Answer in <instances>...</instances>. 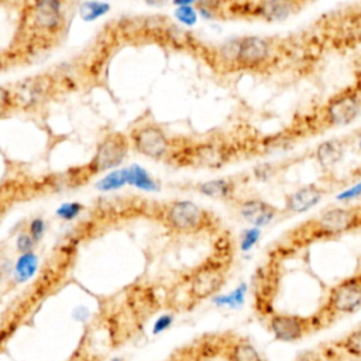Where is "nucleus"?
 Returning a JSON list of instances; mask_svg holds the SVG:
<instances>
[{
	"label": "nucleus",
	"instance_id": "18",
	"mask_svg": "<svg viewBox=\"0 0 361 361\" xmlns=\"http://www.w3.org/2000/svg\"><path fill=\"white\" fill-rule=\"evenodd\" d=\"M197 189L202 195L213 199H230L234 196L237 185L234 180L227 178L212 179L197 185Z\"/></svg>",
	"mask_w": 361,
	"mask_h": 361
},
{
	"label": "nucleus",
	"instance_id": "16",
	"mask_svg": "<svg viewBox=\"0 0 361 361\" xmlns=\"http://www.w3.org/2000/svg\"><path fill=\"white\" fill-rule=\"evenodd\" d=\"M345 148L347 144L343 138H329L316 147L314 158L322 168H331L343 159Z\"/></svg>",
	"mask_w": 361,
	"mask_h": 361
},
{
	"label": "nucleus",
	"instance_id": "14",
	"mask_svg": "<svg viewBox=\"0 0 361 361\" xmlns=\"http://www.w3.org/2000/svg\"><path fill=\"white\" fill-rule=\"evenodd\" d=\"M327 190L317 183H307L298 188L296 190L288 193L283 200V207L281 213L283 214H300L322 202Z\"/></svg>",
	"mask_w": 361,
	"mask_h": 361
},
{
	"label": "nucleus",
	"instance_id": "27",
	"mask_svg": "<svg viewBox=\"0 0 361 361\" xmlns=\"http://www.w3.org/2000/svg\"><path fill=\"white\" fill-rule=\"evenodd\" d=\"M35 243L37 241L28 233H21V234H18V237L16 240V248L20 254H27V252L34 251Z\"/></svg>",
	"mask_w": 361,
	"mask_h": 361
},
{
	"label": "nucleus",
	"instance_id": "19",
	"mask_svg": "<svg viewBox=\"0 0 361 361\" xmlns=\"http://www.w3.org/2000/svg\"><path fill=\"white\" fill-rule=\"evenodd\" d=\"M333 348L350 360L361 361V324L334 341Z\"/></svg>",
	"mask_w": 361,
	"mask_h": 361
},
{
	"label": "nucleus",
	"instance_id": "15",
	"mask_svg": "<svg viewBox=\"0 0 361 361\" xmlns=\"http://www.w3.org/2000/svg\"><path fill=\"white\" fill-rule=\"evenodd\" d=\"M228 154L223 145L206 142L190 148L185 157V164H192L206 168L221 166L228 158Z\"/></svg>",
	"mask_w": 361,
	"mask_h": 361
},
{
	"label": "nucleus",
	"instance_id": "2",
	"mask_svg": "<svg viewBox=\"0 0 361 361\" xmlns=\"http://www.w3.org/2000/svg\"><path fill=\"white\" fill-rule=\"evenodd\" d=\"M361 309V271L333 285L326 302L313 313L319 331L331 326L337 319L353 314Z\"/></svg>",
	"mask_w": 361,
	"mask_h": 361
},
{
	"label": "nucleus",
	"instance_id": "21",
	"mask_svg": "<svg viewBox=\"0 0 361 361\" xmlns=\"http://www.w3.org/2000/svg\"><path fill=\"white\" fill-rule=\"evenodd\" d=\"M38 257L34 251L27 252V254H20L17 258L14 268H13V278L17 283H24L30 281L38 269Z\"/></svg>",
	"mask_w": 361,
	"mask_h": 361
},
{
	"label": "nucleus",
	"instance_id": "25",
	"mask_svg": "<svg viewBox=\"0 0 361 361\" xmlns=\"http://www.w3.org/2000/svg\"><path fill=\"white\" fill-rule=\"evenodd\" d=\"M83 210V204L79 203V202H66V203H62L55 214L56 217L62 219V220H66V221H71L73 219H76Z\"/></svg>",
	"mask_w": 361,
	"mask_h": 361
},
{
	"label": "nucleus",
	"instance_id": "5",
	"mask_svg": "<svg viewBox=\"0 0 361 361\" xmlns=\"http://www.w3.org/2000/svg\"><path fill=\"white\" fill-rule=\"evenodd\" d=\"M267 326L272 337L281 343H296L319 331L314 316L272 312L267 316Z\"/></svg>",
	"mask_w": 361,
	"mask_h": 361
},
{
	"label": "nucleus",
	"instance_id": "9",
	"mask_svg": "<svg viewBox=\"0 0 361 361\" xmlns=\"http://www.w3.org/2000/svg\"><path fill=\"white\" fill-rule=\"evenodd\" d=\"M128 151V141L121 134L106 135L96 148L94 157L87 165L90 173L104 172L107 169L118 166Z\"/></svg>",
	"mask_w": 361,
	"mask_h": 361
},
{
	"label": "nucleus",
	"instance_id": "3",
	"mask_svg": "<svg viewBox=\"0 0 361 361\" xmlns=\"http://www.w3.org/2000/svg\"><path fill=\"white\" fill-rule=\"evenodd\" d=\"M231 258V247L226 241L213 257L207 258L206 262L192 272L188 281V296L193 302L214 296L226 282Z\"/></svg>",
	"mask_w": 361,
	"mask_h": 361
},
{
	"label": "nucleus",
	"instance_id": "28",
	"mask_svg": "<svg viewBox=\"0 0 361 361\" xmlns=\"http://www.w3.org/2000/svg\"><path fill=\"white\" fill-rule=\"evenodd\" d=\"M173 320H175V317H173V314H171V313L161 314V316L154 322V326H152V334H155V336H157V334H161V333L166 331V330L172 326Z\"/></svg>",
	"mask_w": 361,
	"mask_h": 361
},
{
	"label": "nucleus",
	"instance_id": "33",
	"mask_svg": "<svg viewBox=\"0 0 361 361\" xmlns=\"http://www.w3.org/2000/svg\"><path fill=\"white\" fill-rule=\"evenodd\" d=\"M358 147H360V149H361V138H360V141H358Z\"/></svg>",
	"mask_w": 361,
	"mask_h": 361
},
{
	"label": "nucleus",
	"instance_id": "29",
	"mask_svg": "<svg viewBox=\"0 0 361 361\" xmlns=\"http://www.w3.org/2000/svg\"><path fill=\"white\" fill-rule=\"evenodd\" d=\"M11 107H14L11 90L4 87V86H0V114L6 113Z\"/></svg>",
	"mask_w": 361,
	"mask_h": 361
},
{
	"label": "nucleus",
	"instance_id": "32",
	"mask_svg": "<svg viewBox=\"0 0 361 361\" xmlns=\"http://www.w3.org/2000/svg\"><path fill=\"white\" fill-rule=\"evenodd\" d=\"M110 361H123V358H120V357H116V358H113V360H110Z\"/></svg>",
	"mask_w": 361,
	"mask_h": 361
},
{
	"label": "nucleus",
	"instance_id": "7",
	"mask_svg": "<svg viewBox=\"0 0 361 361\" xmlns=\"http://www.w3.org/2000/svg\"><path fill=\"white\" fill-rule=\"evenodd\" d=\"M306 6L296 0H264V1H244L231 4L230 13L240 17L259 18L264 21H282L296 14Z\"/></svg>",
	"mask_w": 361,
	"mask_h": 361
},
{
	"label": "nucleus",
	"instance_id": "24",
	"mask_svg": "<svg viewBox=\"0 0 361 361\" xmlns=\"http://www.w3.org/2000/svg\"><path fill=\"white\" fill-rule=\"evenodd\" d=\"M110 10V4L99 1H87L80 6V16L85 21H93L104 16Z\"/></svg>",
	"mask_w": 361,
	"mask_h": 361
},
{
	"label": "nucleus",
	"instance_id": "26",
	"mask_svg": "<svg viewBox=\"0 0 361 361\" xmlns=\"http://www.w3.org/2000/svg\"><path fill=\"white\" fill-rule=\"evenodd\" d=\"M45 230H47L45 220H44L42 217H34V219L28 223V230H27V233H28L35 241H39V240L44 237Z\"/></svg>",
	"mask_w": 361,
	"mask_h": 361
},
{
	"label": "nucleus",
	"instance_id": "30",
	"mask_svg": "<svg viewBox=\"0 0 361 361\" xmlns=\"http://www.w3.org/2000/svg\"><path fill=\"white\" fill-rule=\"evenodd\" d=\"M258 235H259V233H258V230H254V228H251V230H247L244 234H243V237H241V250H250L251 248V245L258 240Z\"/></svg>",
	"mask_w": 361,
	"mask_h": 361
},
{
	"label": "nucleus",
	"instance_id": "6",
	"mask_svg": "<svg viewBox=\"0 0 361 361\" xmlns=\"http://www.w3.org/2000/svg\"><path fill=\"white\" fill-rule=\"evenodd\" d=\"M361 113V92L347 87L331 96L323 107L322 117L327 128L343 127L353 123Z\"/></svg>",
	"mask_w": 361,
	"mask_h": 361
},
{
	"label": "nucleus",
	"instance_id": "20",
	"mask_svg": "<svg viewBox=\"0 0 361 361\" xmlns=\"http://www.w3.org/2000/svg\"><path fill=\"white\" fill-rule=\"evenodd\" d=\"M126 169V179H127V185H131L140 190L144 192H155L158 190V183L157 180L140 165L133 164Z\"/></svg>",
	"mask_w": 361,
	"mask_h": 361
},
{
	"label": "nucleus",
	"instance_id": "11",
	"mask_svg": "<svg viewBox=\"0 0 361 361\" xmlns=\"http://www.w3.org/2000/svg\"><path fill=\"white\" fill-rule=\"evenodd\" d=\"M51 80L45 76L25 78L11 90L16 107L31 109L44 102L51 92Z\"/></svg>",
	"mask_w": 361,
	"mask_h": 361
},
{
	"label": "nucleus",
	"instance_id": "1",
	"mask_svg": "<svg viewBox=\"0 0 361 361\" xmlns=\"http://www.w3.org/2000/svg\"><path fill=\"white\" fill-rule=\"evenodd\" d=\"M360 227L361 204L330 206L289 230L278 248L296 251L313 243L341 237Z\"/></svg>",
	"mask_w": 361,
	"mask_h": 361
},
{
	"label": "nucleus",
	"instance_id": "12",
	"mask_svg": "<svg viewBox=\"0 0 361 361\" xmlns=\"http://www.w3.org/2000/svg\"><path fill=\"white\" fill-rule=\"evenodd\" d=\"M237 213L254 227H265L282 214L281 209L261 197H245L240 200L237 203Z\"/></svg>",
	"mask_w": 361,
	"mask_h": 361
},
{
	"label": "nucleus",
	"instance_id": "13",
	"mask_svg": "<svg viewBox=\"0 0 361 361\" xmlns=\"http://www.w3.org/2000/svg\"><path fill=\"white\" fill-rule=\"evenodd\" d=\"M28 18L32 27L39 30L41 32L55 34L63 25L62 4L54 0L37 1L31 6Z\"/></svg>",
	"mask_w": 361,
	"mask_h": 361
},
{
	"label": "nucleus",
	"instance_id": "10",
	"mask_svg": "<svg viewBox=\"0 0 361 361\" xmlns=\"http://www.w3.org/2000/svg\"><path fill=\"white\" fill-rule=\"evenodd\" d=\"M130 138L135 151L152 159L165 157L171 147L169 138L157 124H142L134 128Z\"/></svg>",
	"mask_w": 361,
	"mask_h": 361
},
{
	"label": "nucleus",
	"instance_id": "23",
	"mask_svg": "<svg viewBox=\"0 0 361 361\" xmlns=\"http://www.w3.org/2000/svg\"><path fill=\"white\" fill-rule=\"evenodd\" d=\"M175 8V18L183 25H193L197 21V11L193 7L192 1H178L173 3Z\"/></svg>",
	"mask_w": 361,
	"mask_h": 361
},
{
	"label": "nucleus",
	"instance_id": "22",
	"mask_svg": "<svg viewBox=\"0 0 361 361\" xmlns=\"http://www.w3.org/2000/svg\"><path fill=\"white\" fill-rule=\"evenodd\" d=\"M126 185H127L126 169L120 168V169H114V171L109 172L106 176H103L100 180H97L96 188L100 192H113V190H118V189L124 188Z\"/></svg>",
	"mask_w": 361,
	"mask_h": 361
},
{
	"label": "nucleus",
	"instance_id": "4",
	"mask_svg": "<svg viewBox=\"0 0 361 361\" xmlns=\"http://www.w3.org/2000/svg\"><path fill=\"white\" fill-rule=\"evenodd\" d=\"M165 224L179 234H197L214 228L216 219L190 200H175L164 210Z\"/></svg>",
	"mask_w": 361,
	"mask_h": 361
},
{
	"label": "nucleus",
	"instance_id": "8",
	"mask_svg": "<svg viewBox=\"0 0 361 361\" xmlns=\"http://www.w3.org/2000/svg\"><path fill=\"white\" fill-rule=\"evenodd\" d=\"M272 56V44L268 38L245 35L234 45V63L243 69H258L268 63Z\"/></svg>",
	"mask_w": 361,
	"mask_h": 361
},
{
	"label": "nucleus",
	"instance_id": "17",
	"mask_svg": "<svg viewBox=\"0 0 361 361\" xmlns=\"http://www.w3.org/2000/svg\"><path fill=\"white\" fill-rule=\"evenodd\" d=\"M227 361H264L255 345L245 337H234L224 347Z\"/></svg>",
	"mask_w": 361,
	"mask_h": 361
},
{
	"label": "nucleus",
	"instance_id": "31",
	"mask_svg": "<svg viewBox=\"0 0 361 361\" xmlns=\"http://www.w3.org/2000/svg\"><path fill=\"white\" fill-rule=\"evenodd\" d=\"M295 361H320V355L316 353H303Z\"/></svg>",
	"mask_w": 361,
	"mask_h": 361
}]
</instances>
